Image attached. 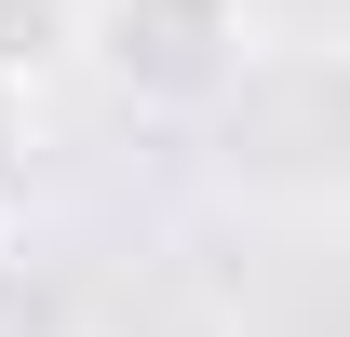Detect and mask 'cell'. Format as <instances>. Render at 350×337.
Masks as SVG:
<instances>
[{"label":"cell","instance_id":"cell-1","mask_svg":"<svg viewBox=\"0 0 350 337\" xmlns=\"http://www.w3.org/2000/svg\"><path fill=\"white\" fill-rule=\"evenodd\" d=\"M68 68L135 122H202L256 68V0H68Z\"/></svg>","mask_w":350,"mask_h":337},{"label":"cell","instance_id":"cell-2","mask_svg":"<svg viewBox=\"0 0 350 337\" xmlns=\"http://www.w3.org/2000/svg\"><path fill=\"white\" fill-rule=\"evenodd\" d=\"M54 68H68V0H0V95L27 108Z\"/></svg>","mask_w":350,"mask_h":337}]
</instances>
